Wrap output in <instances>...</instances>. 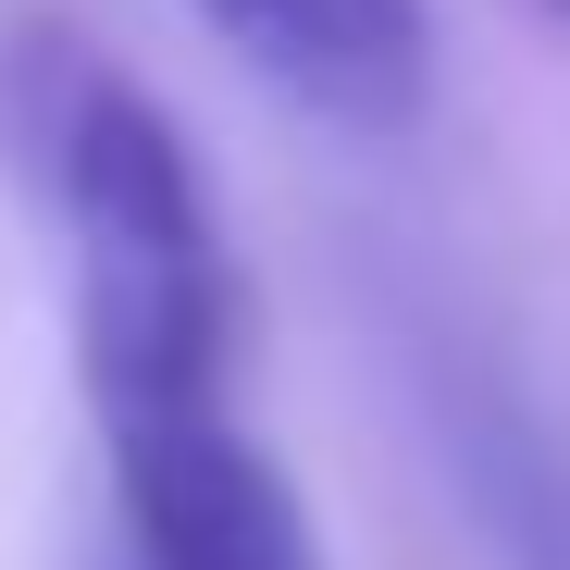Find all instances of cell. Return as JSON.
Masks as SVG:
<instances>
[{"label":"cell","mask_w":570,"mask_h":570,"mask_svg":"<svg viewBox=\"0 0 570 570\" xmlns=\"http://www.w3.org/2000/svg\"><path fill=\"white\" fill-rule=\"evenodd\" d=\"M509 13H521V26H546V38L570 50V0H509Z\"/></svg>","instance_id":"4"},{"label":"cell","mask_w":570,"mask_h":570,"mask_svg":"<svg viewBox=\"0 0 570 570\" xmlns=\"http://www.w3.org/2000/svg\"><path fill=\"white\" fill-rule=\"evenodd\" d=\"M0 161L75 261L87 410H199L236 360V248L212 224L199 149L75 13L0 26Z\"/></svg>","instance_id":"1"},{"label":"cell","mask_w":570,"mask_h":570,"mask_svg":"<svg viewBox=\"0 0 570 570\" xmlns=\"http://www.w3.org/2000/svg\"><path fill=\"white\" fill-rule=\"evenodd\" d=\"M100 459H112L125 570H323L298 484L273 471V446L224 397L100 422Z\"/></svg>","instance_id":"2"},{"label":"cell","mask_w":570,"mask_h":570,"mask_svg":"<svg viewBox=\"0 0 570 570\" xmlns=\"http://www.w3.org/2000/svg\"><path fill=\"white\" fill-rule=\"evenodd\" d=\"M273 100H298L323 125L397 137L434 87V13L422 0H186Z\"/></svg>","instance_id":"3"}]
</instances>
